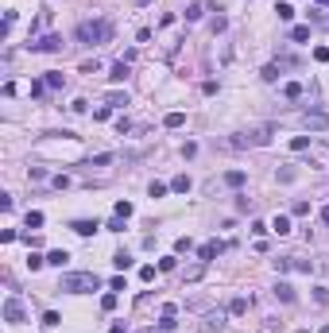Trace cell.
Masks as SVG:
<instances>
[{"mask_svg": "<svg viewBox=\"0 0 329 333\" xmlns=\"http://www.w3.org/2000/svg\"><path fill=\"white\" fill-rule=\"evenodd\" d=\"M70 229H74L78 236H93L101 225H97V221H85V217H78V221H70Z\"/></svg>", "mask_w": 329, "mask_h": 333, "instance_id": "7", "label": "cell"}, {"mask_svg": "<svg viewBox=\"0 0 329 333\" xmlns=\"http://www.w3.org/2000/svg\"><path fill=\"white\" fill-rule=\"evenodd\" d=\"M97 70H101V62H97V58H93V62H82V74H97Z\"/></svg>", "mask_w": 329, "mask_h": 333, "instance_id": "37", "label": "cell"}, {"mask_svg": "<svg viewBox=\"0 0 329 333\" xmlns=\"http://www.w3.org/2000/svg\"><path fill=\"white\" fill-rule=\"evenodd\" d=\"M109 333H124V326H120V322H116V326H112V330Z\"/></svg>", "mask_w": 329, "mask_h": 333, "instance_id": "44", "label": "cell"}, {"mask_svg": "<svg viewBox=\"0 0 329 333\" xmlns=\"http://www.w3.org/2000/svg\"><path fill=\"white\" fill-rule=\"evenodd\" d=\"M112 82H124V78H128V62H124V58H120V62H112V74H109Z\"/></svg>", "mask_w": 329, "mask_h": 333, "instance_id": "15", "label": "cell"}, {"mask_svg": "<svg viewBox=\"0 0 329 333\" xmlns=\"http://www.w3.org/2000/svg\"><path fill=\"white\" fill-rule=\"evenodd\" d=\"M78 39L82 43H109L112 39V20H85V23H78Z\"/></svg>", "mask_w": 329, "mask_h": 333, "instance_id": "2", "label": "cell"}, {"mask_svg": "<svg viewBox=\"0 0 329 333\" xmlns=\"http://www.w3.org/2000/svg\"><path fill=\"white\" fill-rule=\"evenodd\" d=\"M221 326H225V318H221V314H209V318H206V330H209V333H217Z\"/></svg>", "mask_w": 329, "mask_h": 333, "instance_id": "23", "label": "cell"}, {"mask_svg": "<svg viewBox=\"0 0 329 333\" xmlns=\"http://www.w3.org/2000/svg\"><path fill=\"white\" fill-rule=\"evenodd\" d=\"M47 264H51V268H66V264H70V252H66V248H55V252L47 256Z\"/></svg>", "mask_w": 329, "mask_h": 333, "instance_id": "11", "label": "cell"}, {"mask_svg": "<svg viewBox=\"0 0 329 333\" xmlns=\"http://www.w3.org/2000/svg\"><path fill=\"white\" fill-rule=\"evenodd\" d=\"M279 70H283V62H267L264 66V82H279Z\"/></svg>", "mask_w": 329, "mask_h": 333, "instance_id": "17", "label": "cell"}, {"mask_svg": "<svg viewBox=\"0 0 329 333\" xmlns=\"http://www.w3.org/2000/svg\"><path fill=\"white\" fill-rule=\"evenodd\" d=\"M202 12H206L202 4H190V8H186V20H190V23H194V20H202Z\"/></svg>", "mask_w": 329, "mask_h": 333, "instance_id": "29", "label": "cell"}, {"mask_svg": "<svg viewBox=\"0 0 329 333\" xmlns=\"http://www.w3.org/2000/svg\"><path fill=\"white\" fill-rule=\"evenodd\" d=\"M306 128H310V132H326L329 128V112H306Z\"/></svg>", "mask_w": 329, "mask_h": 333, "instance_id": "6", "label": "cell"}, {"mask_svg": "<svg viewBox=\"0 0 329 333\" xmlns=\"http://www.w3.org/2000/svg\"><path fill=\"white\" fill-rule=\"evenodd\" d=\"M221 252H225V244H221V240H209V244H202V248H198V260H202V264H213Z\"/></svg>", "mask_w": 329, "mask_h": 333, "instance_id": "4", "label": "cell"}, {"mask_svg": "<svg viewBox=\"0 0 329 333\" xmlns=\"http://www.w3.org/2000/svg\"><path fill=\"white\" fill-rule=\"evenodd\" d=\"M31 51H47V55H58V51H62V35H43L39 43H31Z\"/></svg>", "mask_w": 329, "mask_h": 333, "instance_id": "5", "label": "cell"}, {"mask_svg": "<svg viewBox=\"0 0 329 333\" xmlns=\"http://www.w3.org/2000/svg\"><path fill=\"white\" fill-rule=\"evenodd\" d=\"M170 190H174V194H186V190H190V178H186V174H178V178L170 182Z\"/></svg>", "mask_w": 329, "mask_h": 333, "instance_id": "21", "label": "cell"}, {"mask_svg": "<svg viewBox=\"0 0 329 333\" xmlns=\"http://www.w3.org/2000/svg\"><path fill=\"white\" fill-rule=\"evenodd\" d=\"M174 268H178V256H163L159 260V271H174Z\"/></svg>", "mask_w": 329, "mask_h": 333, "instance_id": "28", "label": "cell"}, {"mask_svg": "<svg viewBox=\"0 0 329 333\" xmlns=\"http://www.w3.org/2000/svg\"><path fill=\"white\" fill-rule=\"evenodd\" d=\"M109 291H128V283H124V275H116V279H112V283H109Z\"/></svg>", "mask_w": 329, "mask_h": 333, "instance_id": "40", "label": "cell"}, {"mask_svg": "<svg viewBox=\"0 0 329 333\" xmlns=\"http://www.w3.org/2000/svg\"><path fill=\"white\" fill-rule=\"evenodd\" d=\"M109 116H112V105H101V109L93 112V120H109Z\"/></svg>", "mask_w": 329, "mask_h": 333, "instance_id": "36", "label": "cell"}, {"mask_svg": "<svg viewBox=\"0 0 329 333\" xmlns=\"http://www.w3.org/2000/svg\"><path fill=\"white\" fill-rule=\"evenodd\" d=\"M186 124V112H166L163 116V128H182Z\"/></svg>", "mask_w": 329, "mask_h": 333, "instance_id": "12", "label": "cell"}, {"mask_svg": "<svg viewBox=\"0 0 329 333\" xmlns=\"http://www.w3.org/2000/svg\"><path fill=\"white\" fill-rule=\"evenodd\" d=\"M43 264H47V260H43V256H35V252H31V256H27V268H31V271H39V268H43Z\"/></svg>", "mask_w": 329, "mask_h": 333, "instance_id": "34", "label": "cell"}, {"mask_svg": "<svg viewBox=\"0 0 329 333\" xmlns=\"http://www.w3.org/2000/svg\"><path fill=\"white\" fill-rule=\"evenodd\" d=\"M275 298H279V302H294V287L279 279V283H275Z\"/></svg>", "mask_w": 329, "mask_h": 333, "instance_id": "9", "label": "cell"}, {"mask_svg": "<svg viewBox=\"0 0 329 333\" xmlns=\"http://www.w3.org/2000/svg\"><path fill=\"white\" fill-rule=\"evenodd\" d=\"M144 333H163V330H144Z\"/></svg>", "mask_w": 329, "mask_h": 333, "instance_id": "46", "label": "cell"}, {"mask_svg": "<svg viewBox=\"0 0 329 333\" xmlns=\"http://www.w3.org/2000/svg\"><path fill=\"white\" fill-rule=\"evenodd\" d=\"M112 264H116V268H120V271H128V268H132V256H128V252H124V248H120V252H116V256H112Z\"/></svg>", "mask_w": 329, "mask_h": 333, "instance_id": "19", "label": "cell"}, {"mask_svg": "<svg viewBox=\"0 0 329 333\" xmlns=\"http://www.w3.org/2000/svg\"><path fill=\"white\" fill-rule=\"evenodd\" d=\"M174 326H178V322H174V302H166V306H163V322H159V330L170 333Z\"/></svg>", "mask_w": 329, "mask_h": 333, "instance_id": "10", "label": "cell"}, {"mask_svg": "<svg viewBox=\"0 0 329 333\" xmlns=\"http://www.w3.org/2000/svg\"><path fill=\"white\" fill-rule=\"evenodd\" d=\"M318 217H322V225H329V206H322V209H318Z\"/></svg>", "mask_w": 329, "mask_h": 333, "instance_id": "43", "label": "cell"}, {"mask_svg": "<svg viewBox=\"0 0 329 333\" xmlns=\"http://www.w3.org/2000/svg\"><path fill=\"white\" fill-rule=\"evenodd\" d=\"M58 291H70V294H89V291H101V279L93 271H70V275L58 279Z\"/></svg>", "mask_w": 329, "mask_h": 333, "instance_id": "1", "label": "cell"}, {"mask_svg": "<svg viewBox=\"0 0 329 333\" xmlns=\"http://www.w3.org/2000/svg\"><path fill=\"white\" fill-rule=\"evenodd\" d=\"M244 182H248V174H244V170H225V186H232V190H240Z\"/></svg>", "mask_w": 329, "mask_h": 333, "instance_id": "8", "label": "cell"}, {"mask_svg": "<svg viewBox=\"0 0 329 333\" xmlns=\"http://www.w3.org/2000/svg\"><path fill=\"white\" fill-rule=\"evenodd\" d=\"M290 213H294V217H306V213H310V202H294Z\"/></svg>", "mask_w": 329, "mask_h": 333, "instance_id": "31", "label": "cell"}, {"mask_svg": "<svg viewBox=\"0 0 329 333\" xmlns=\"http://www.w3.org/2000/svg\"><path fill=\"white\" fill-rule=\"evenodd\" d=\"M132 213H136V209H132V202H116V217H124V221H128Z\"/></svg>", "mask_w": 329, "mask_h": 333, "instance_id": "26", "label": "cell"}, {"mask_svg": "<svg viewBox=\"0 0 329 333\" xmlns=\"http://www.w3.org/2000/svg\"><path fill=\"white\" fill-rule=\"evenodd\" d=\"M109 232H124V217H112V221H109Z\"/></svg>", "mask_w": 329, "mask_h": 333, "instance_id": "41", "label": "cell"}, {"mask_svg": "<svg viewBox=\"0 0 329 333\" xmlns=\"http://www.w3.org/2000/svg\"><path fill=\"white\" fill-rule=\"evenodd\" d=\"M318 4H329V0H318Z\"/></svg>", "mask_w": 329, "mask_h": 333, "instance_id": "47", "label": "cell"}, {"mask_svg": "<svg viewBox=\"0 0 329 333\" xmlns=\"http://www.w3.org/2000/svg\"><path fill=\"white\" fill-rule=\"evenodd\" d=\"M228 310H232V314H244V310H248V298H232Z\"/></svg>", "mask_w": 329, "mask_h": 333, "instance_id": "32", "label": "cell"}, {"mask_svg": "<svg viewBox=\"0 0 329 333\" xmlns=\"http://www.w3.org/2000/svg\"><path fill=\"white\" fill-rule=\"evenodd\" d=\"M105 105H112V109H124V105H128V93H116V89H112L109 97H105Z\"/></svg>", "mask_w": 329, "mask_h": 333, "instance_id": "16", "label": "cell"}, {"mask_svg": "<svg viewBox=\"0 0 329 333\" xmlns=\"http://www.w3.org/2000/svg\"><path fill=\"white\" fill-rule=\"evenodd\" d=\"M314 58H318V62H329V47H318V51H314Z\"/></svg>", "mask_w": 329, "mask_h": 333, "instance_id": "42", "label": "cell"}, {"mask_svg": "<svg viewBox=\"0 0 329 333\" xmlns=\"http://www.w3.org/2000/svg\"><path fill=\"white\" fill-rule=\"evenodd\" d=\"M43 82H47V89H62V85H66V74H58V70H51V74H47Z\"/></svg>", "mask_w": 329, "mask_h": 333, "instance_id": "13", "label": "cell"}, {"mask_svg": "<svg viewBox=\"0 0 329 333\" xmlns=\"http://www.w3.org/2000/svg\"><path fill=\"white\" fill-rule=\"evenodd\" d=\"M101 306H105V310H116V291H109V294H101Z\"/></svg>", "mask_w": 329, "mask_h": 333, "instance_id": "33", "label": "cell"}, {"mask_svg": "<svg viewBox=\"0 0 329 333\" xmlns=\"http://www.w3.org/2000/svg\"><path fill=\"white\" fill-rule=\"evenodd\" d=\"M306 39H310V27H294L290 31V43H306Z\"/></svg>", "mask_w": 329, "mask_h": 333, "instance_id": "24", "label": "cell"}, {"mask_svg": "<svg viewBox=\"0 0 329 333\" xmlns=\"http://www.w3.org/2000/svg\"><path fill=\"white\" fill-rule=\"evenodd\" d=\"M23 314H27V310H23V302H20L16 294H12V298H4V322H8V326H20V322H23Z\"/></svg>", "mask_w": 329, "mask_h": 333, "instance_id": "3", "label": "cell"}, {"mask_svg": "<svg viewBox=\"0 0 329 333\" xmlns=\"http://www.w3.org/2000/svg\"><path fill=\"white\" fill-rule=\"evenodd\" d=\"M43 225V213L39 209H27V229H39Z\"/></svg>", "mask_w": 329, "mask_h": 333, "instance_id": "27", "label": "cell"}, {"mask_svg": "<svg viewBox=\"0 0 329 333\" xmlns=\"http://www.w3.org/2000/svg\"><path fill=\"white\" fill-rule=\"evenodd\" d=\"M314 298H318V302L326 306V302H329V291H326V287H314Z\"/></svg>", "mask_w": 329, "mask_h": 333, "instance_id": "39", "label": "cell"}, {"mask_svg": "<svg viewBox=\"0 0 329 333\" xmlns=\"http://www.w3.org/2000/svg\"><path fill=\"white\" fill-rule=\"evenodd\" d=\"M271 232H279V236H287V232H290V217H283V213H279V217L271 221Z\"/></svg>", "mask_w": 329, "mask_h": 333, "instance_id": "14", "label": "cell"}, {"mask_svg": "<svg viewBox=\"0 0 329 333\" xmlns=\"http://www.w3.org/2000/svg\"><path fill=\"white\" fill-rule=\"evenodd\" d=\"M283 97L298 101V97H302V85H298V82H287V85H283Z\"/></svg>", "mask_w": 329, "mask_h": 333, "instance_id": "18", "label": "cell"}, {"mask_svg": "<svg viewBox=\"0 0 329 333\" xmlns=\"http://www.w3.org/2000/svg\"><path fill=\"white\" fill-rule=\"evenodd\" d=\"M275 12H279V20H294V8L290 4H275Z\"/></svg>", "mask_w": 329, "mask_h": 333, "instance_id": "30", "label": "cell"}, {"mask_svg": "<svg viewBox=\"0 0 329 333\" xmlns=\"http://www.w3.org/2000/svg\"><path fill=\"white\" fill-rule=\"evenodd\" d=\"M140 279H144V283H151V279H155V268H151V264H144V268H140Z\"/></svg>", "mask_w": 329, "mask_h": 333, "instance_id": "35", "label": "cell"}, {"mask_svg": "<svg viewBox=\"0 0 329 333\" xmlns=\"http://www.w3.org/2000/svg\"><path fill=\"white\" fill-rule=\"evenodd\" d=\"M190 248H194L190 236H178V240H174V256H182V252H190Z\"/></svg>", "mask_w": 329, "mask_h": 333, "instance_id": "22", "label": "cell"}, {"mask_svg": "<svg viewBox=\"0 0 329 333\" xmlns=\"http://www.w3.org/2000/svg\"><path fill=\"white\" fill-rule=\"evenodd\" d=\"M318 333H329V326H322V330H318Z\"/></svg>", "mask_w": 329, "mask_h": 333, "instance_id": "45", "label": "cell"}, {"mask_svg": "<svg viewBox=\"0 0 329 333\" xmlns=\"http://www.w3.org/2000/svg\"><path fill=\"white\" fill-rule=\"evenodd\" d=\"M306 147H310V136H294L290 140V151H306Z\"/></svg>", "mask_w": 329, "mask_h": 333, "instance_id": "25", "label": "cell"}, {"mask_svg": "<svg viewBox=\"0 0 329 333\" xmlns=\"http://www.w3.org/2000/svg\"><path fill=\"white\" fill-rule=\"evenodd\" d=\"M147 194H151V198H163L166 186H163V182H151V190H147Z\"/></svg>", "mask_w": 329, "mask_h": 333, "instance_id": "38", "label": "cell"}, {"mask_svg": "<svg viewBox=\"0 0 329 333\" xmlns=\"http://www.w3.org/2000/svg\"><path fill=\"white\" fill-rule=\"evenodd\" d=\"M43 326H47V330H58V326H62V314L47 310V314H43Z\"/></svg>", "mask_w": 329, "mask_h": 333, "instance_id": "20", "label": "cell"}]
</instances>
